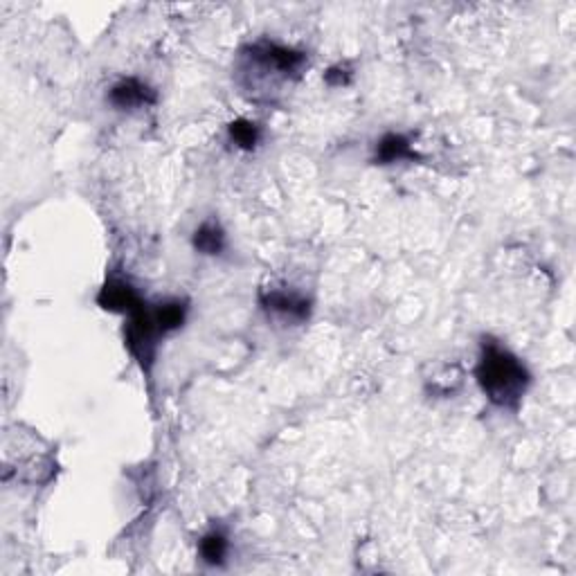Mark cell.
I'll list each match as a JSON object with an SVG mask.
<instances>
[{
  "label": "cell",
  "instance_id": "cell-1",
  "mask_svg": "<svg viewBox=\"0 0 576 576\" xmlns=\"http://www.w3.org/2000/svg\"><path fill=\"white\" fill-rule=\"evenodd\" d=\"M309 63V54L293 45L273 39H259L243 45L237 54V81L250 97H270L279 93L282 86L300 79L302 70Z\"/></svg>",
  "mask_w": 576,
  "mask_h": 576
},
{
  "label": "cell",
  "instance_id": "cell-2",
  "mask_svg": "<svg viewBox=\"0 0 576 576\" xmlns=\"http://www.w3.org/2000/svg\"><path fill=\"white\" fill-rule=\"evenodd\" d=\"M475 381L484 399L495 408L518 410L531 387V372L507 345L493 336H484L475 365Z\"/></svg>",
  "mask_w": 576,
  "mask_h": 576
},
{
  "label": "cell",
  "instance_id": "cell-3",
  "mask_svg": "<svg viewBox=\"0 0 576 576\" xmlns=\"http://www.w3.org/2000/svg\"><path fill=\"white\" fill-rule=\"evenodd\" d=\"M165 338L156 322L151 306L144 302L140 309H135L129 315V322L124 327V345L131 351V356L138 360L142 369H151L153 360H156V351L160 340Z\"/></svg>",
  "mask_w": 576,
  "mask_h": 576
},
{
  "label": "cell",
  "instance_id": "cell-4",
  "mask_svg": "<svg viewBox=\"0 0 576 576\" xmlns=\"http://www.w3.org/2000/svg\"><path fill=\"white\" fill-rule=\"evenodd\" d=\"M259 306L268 318L279 320L282 324H304L313 311V302L309 297L286 286L261 288Z\"/></svg>",
  "mask_w": 576,
  "mask_h": 576
},
{
  "label": "cell",
  "instance_id": "cell-5",
  "mask_svg": "<svg viewBox=\"0 0 576 576\" xmlns=\"http://www.w3.org/2000/svg\"><path fill=\"white\" fill-rule=\"evenodd\" d=\"M106 102L111 104L115 111L133 113V111H142V108L156 106L158 93H156V88L149 86L144 79L122 77V79H117L111 88H108Z\"/></svg>",
  "mask_w": 576,
  "mask_h": 576
},
{
  "label": "cell",
  "instance_id": "cell-6",
  "mask_svg": "<svg viewBox=\"0 0 576 576\" xmlns=\"http://www.w3.org/2000/svg\"><path fill=\"white\" fill-rule=\"evenodd\" d=\"M97 304L104 311L131 315L135 309L144 304V297L138 293L129 279L124 277H108L97 293Z\"/></svg>",
  "mask_w": 576,
  "mask_h": 576
},
{
  "label": "cell",
  "instance_id": "cell-7",
  "mask_svg": "<svg viewBox=\"0 0 576 576\" xmlns=\"http://www.w3.org/2000/svg\"><path fill=\"white\" fill-rule=\"evenodd\" d=\"M414 160H419V153L414 151L410 135L399 133V131H387L374 144L372 162L378 167L396 165V162H414Z\"/></svg>",
  "mask_w": 576,
  "mask_h": 576
},
{
  "label": "cell",
  "instance_id": "cell-8",
  "mask_svg": "<svg viewBox=\"0 0 576 576\" xmlns=\"http://www.w3.org/2000/svg\"><path fill=\"white\" fill-rule=\"evenodd\" d=\"M192 248L198 255L221 257L228 248V234L216 219H205L192 234Z\"/></svg>",
  "mask_w": 576,
  "mask_h": 576
},
{
  "label": "cell",
  "instance_id": "cell-9",
  "mask_svg": "<svg viewBox=\"0 0 576 576\" xmlns=\"http://www.w3.org/2000/svg\"><path fill=\"white\" fill-rule=\"evenodd\" d=\"M228 554H230V538L221 527H212L210 531H205L201 540H198V556H201V561L205 565L223 567L225 561H228Z\"/></svg>",
  "mask_w": 576,
  "mask_h": 576
},
{
  "label": "cell",
  "instance_id": "cell-10",
  "mask_svg": "<svg viewBox=\"0 0 576 576\" xmlns=\"http://www.w3.org/2000/svg\"><path fill=\"white\" fill-rule=\"evenodd\" d=\"M153 315H156V322L162 331V336H169V333L180 331L185 327L187 315H189V304L180 297H171V300H162L158 304L151 306Z\"/></svg>",
  "mask_w": 576,
  "mask_h": 576
},
{
  "label": "cell",
  "instance_id": "cell-11",
  "mask_svg": "<svg viewBox=\"0 0 576 576\" xmlns=\"http://www.w3.org/2000/svg\"><path fill=\"white\" fill-rule=\"evenodd\" d=\"M228 138L241 151H255L261 144V138H264V131L257 122L248 120V117H239V120L230 122Z\"/></svg>",
  "mask_w": 576,
  "mask_h": 576
},
{
  "label": "cell",
  "instance_id": "cell-12",
  "mask_svg": "<svg viewBox=\"0 0 576 576\" xmlns=\"http://www.w3.org/2000/svg\"><path fill=\"white\" fill-rule=\"evenodd\" d=\"M351 75H354V72H351V68L338 63V66H333V68H329L327 72H324V81H327V84L333 86V88H340V86L349 84Z\"/></svg>",
  "mask_w": 576,
  "mask_h": 576
}]
</instances>
